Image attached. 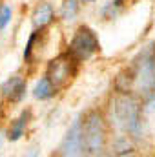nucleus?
Listing matches in <instances>:
<instances>
[{"label":"nucleus","mask_w":155,"mask_h":157,"mask_svg":"<svg viewBox=\"0 0 155 157\" xmlns=\"http://www.w3.org/2000/svg\"><path fill=\"white\" fill-rule=\"evenodd\" d=\"M153 59H155V51H153Z\"/></svg>","instance_id":"f3484780"},{"label":"nucleus","mask_w":155,"mask_h":157,"mask_svg":"<svg viewBox=\"0 0 155 157\" xmlns=\"http://www.w3.org/2000/svg\"><path fill=\"white\" fill-rule=\"evenodd\" d=\"M0 146H2V132H0Z\"/></svg>","instance_id":"2eb2a0df"},{"label":"nucleus","mask_w":155,"mask_h":157,"mask_svg":"<svg viewBox=\"0 0 155 157\" xmlns=\"http://www.w3.org/2000/svg\"><path fill=\"white\" fill-rule=\"evenodd\" d=\"M57 93V90H55V86L51 84V80L47 77H42L35 84V90H33V95L40 99V101H46V99H49V97H53Z\"/></svg>","instance_id":"9d476101"},{"label":"nucleus","mask_w":155,"mask_h":157,"mask_svg":"<svg viewBox=\"0 0 155 157\" xmlns=\"http://www.w3.org/2000/svg\"><path fill=\"white\" fill-rule=\"evenodd\" d=\"M28 117H29V113L24 112L20 117L13 122V126L9 128V133H7V139H9V141H18V139L22 137L24 128H26V124H28Z\"/></svg>","instance_id":"9b49d317"},{"label":"nucleus","mask_w":155,"mask_h":157,"mask_svg":"<svg viewBox=\"0 0 155 157\" xmlns=\"http://www.w3.org/2000/svg\"><path fill=\"white\" fill-rule=\"evenodd\" d=\"M2 95L11 102L22 101L24 95H26V80L20 75H13L11 78H7L2 84Z\"/></svg>","instance_id":"0eeeda50"},{"label":"nucleus","mask_w":155,"mask_h":157,"mask_svg":"<svg viewBox=\"0 0 155 157\" xmlns=\"http://www.w3.org/2000/svg\"><path fill=\"white\" fill-rule=\"evenodd\" d=\"M112 122L124 133L133 137L141 135V104L130 93H119L113 97L112 106Z\"/></svg>","instance_id":"f257e3e1"},{"label":"nucleus","mask_w":155,"mask_h":157,"mask_svg":"<svg viewBox=\"0 0 155 157\" xmlns=\"http://www.w3.org/2000/svg\"><path fill=\"white\" fill-rule=\"evenodd\" d=\"M113 150L119 155H126V154H133V146L128 143V137H119L113 143Z\"/></svg>","instance_id":"ddd939ff"},{"label":"nucleus","mask_w":155,"mask_h":157,"mask_svg":"<svg viewBox=\"0 0 155 157\" xmlns=\"http://www.w3.org/2000/svg\"><path fill=\"white\" fill-rule=\"evenodd\" d=\"M77 13H78V4H77V0H66V2L62 4L60 17H62L64 20H73V18L77 17Z\"/></svg>","instance_id":"f8f14e48"},{"label":"nucleus","mask_w":155,"mask_h":157,"mask_svg":"<svg viewBox=\"0 0 155 157\" xmlns=\"http://www.w3.org/2000/svg\"><path fill=\"white\" fill-rule=\"evenodd\" d=\"M77 64H78V60L70 51L59 55L53 60H49L47 70H46V77L51 80V84L55 86L57 91L66 88L71 82V78L77 75Z\"/></svg>","instance_id":"7ed1b4c3"},{"label":"nucleus","mask_w":155,"mask_h":157,"mask_svg":"<svg viewBox=\"0 0 155 157\" xmlns=\"http://www.w3.org/2000/svg\"><path fill=\"white\" fill-rule=\"evenodd\" d=\"M137 82V73H135V66L130 70H124L115 80V90L119 93H130L133 84Z\"/></svg>","instance_id":"1a4fd4ad"},{"label":"nucleus","mask_w":155,"mask_h":157,"mask_svg":"<svg viewBox=\"0 0 155 157\" xmlns=\"http://www.w3.org/2000/svg\"><path fill=\"white\" fill-rule=\"evenodd\" d=\"M82 2H95V0H82Z\"/></svg>","instance_id":"dca6fc26"},{"label":"nucleus","mask_w":155,"mask_h":157,"mask_svg":"<svg viewBox=\"0 0 155 157\" xmlns=\"http://www.w3.org/2000/svg\"><path fill=\"white\" fill-rule=\"evenodd\" d=\"M99 48H100V44H99V39H97L95 31L91 28H88V26H80L75 31L71 42H70L68 51L77 59L78 62H82V60L91 59L99 51Z\"/></svg>","instance_id":"20e7f679"},{"label":"nucleus","mask_w":155,"mask_h":157,"mask_svg":"<svg viewBox=\"0 0 155 157\" xmlns=\"http://www.w3.org/2000/svg\"><path fill=\"white\" fill-rule=\"evenodd\" d=\"M51 20H53V7H51L47 2H42L39 7L35 9V13H33V17H31V22H33V26H35L37 29H42V28H46Z\"/></svg>","instance_id":"6e6552de"},{"label":"nucleus","mask_w":155,"mask_h":157,"mask_svg":"<svg viewBox=\"0 0 155 157\" xmlns=\"http://www.w3.org/2000/svg\"><path fill=\"white\" fill-rule=\"evenodd\" d=\"M84 132V154L88 155H100L106 144V126L100 112L93 110L82 121Z\"/></svg>","instance_id":"f03ea898"},{"label":"nucleus","mask_w":155,"mask_h":157,"mask_svg":"<svg viewBox=\"0 0 155 157\" xmlns=\"http://www.w3.org/2000/svg\"><path fill=\"white\" fill-rule=\"evenodd\" d=\"M9 20H11V7L9 6H2L0 7V29H6Z\"/></svg>","instance_id":"4468645a"},{"label":"nucleus","mask_w":155,"mask_h":157,"mask_svg":"<svg viewBox=\"0 0 155 157\" xmlns=\"http://www.w3.org/2000/svg\"><path fill=\"white\" fill-rule=\"evenodd\" d=\"M153 48H146L139 59L135 60V73H137V84L141 91L148 97L155 91V59H153Z\"/></svg>","instance_id":"39448f33"},{"label":"nucleus","mask_w":155,"mask_h":157,"mask_svg":"<svg viewBox=\"0 0 155 157\" xmlns=\"http://www.w3.org/2000/svg\"><path fill=\"white\" fill-rule=\"evenodd\" d=\"M84 154V132H82V121L75 119L70 126L62 144H60V155H82Z\"/></svg>","instance_id":"423d86ee"}]
</instances>
